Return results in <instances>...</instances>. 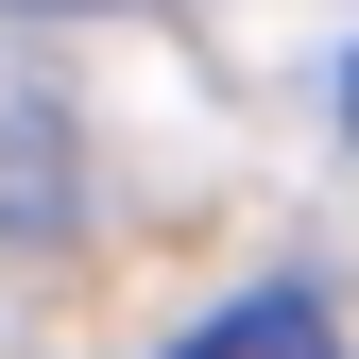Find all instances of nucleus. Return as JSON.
<instances>
[{
	"label": "nucleus",
	"mask_w": 359,
	"mask_h": 359,
	"mask_svg": "<svg viewBox=\"0 0 359 359\" xmlns=\"http://www.w3.org/2000/svg\"><path fill=\"white\" fill-rule=\"evenodd\" d=\"M154 359H342V325H325V291H240V308H205Z\"/></svg>",
	"instance_id": "nucleus-1"
},
{
	"label": "nucleus",
	"mask_w": 359,
	"mask_h": 359,
	"mask_svg": "<svg viewBox=\"0 0 359 359\" xmlns=\"http://www.w3.org/2000/svg\"><path fill=\"white\" fill-rule=\"evenodd\" d=\"M69 205V137H52V86H18L0 69V240L18 222H52Z\"/></svg>",
	"instance_id": "nucleus-2"
},
{
	"label": "nucleus",
	"mask_w": 359,
	"mask_h": 359,
	"mask_svg": "<svg viewBox=\"0 0 359 359\" xmlns=\"http://www.w3.org/2000/svg\"><path fill=\"white\" fill-rule=\"evenodd\" d=\"M342 120H359V69H342Z\"/></svg>",
	"instance_id": "nucleus-3"
}]
</instances>
